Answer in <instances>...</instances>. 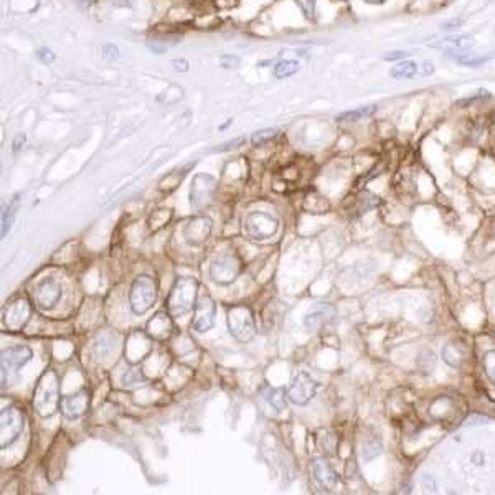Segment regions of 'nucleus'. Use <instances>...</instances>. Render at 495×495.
I'll return each mask as SVG.
<instances>
[{"mask_svg":"<svg viewBox=\"0 0 495 495\" xmlns=\"http://www.w3.org/2000/svg\"><path fill=\"white\" fill-rule=\"evenodd\" d=\"M228 329L238 342L248 344L256 337V325H254L253 312L248 306L238 304L228 309Z\"/></svg>","mask_w":495,"mask_h":495,"instance_id":"4","label":"nucleus"},{"mask_svg":"<svg viewBox=\"0 0 495 495\" xmlns=\"http://www.w3.org/2000/svg\"><path fill=\"white\" fill-rule=\"evenodd\" d=\"M174 332V324H172V315L167 312H157L156 315L149 320L147 334L152 340H165Z\"/></svg>","mask_w":495,"mask_h":495,"instance_id":"19","label":"nucleus"},{"mask_svg":"<svg viewBox=\"0 0 495 495\" xmlns=\"http://www.w3.org/2000/svg\"><path fill=\"white\" fill-rule=\"evenodd\" d=\"M89 400L91 396L88 390H81L78 393H73V395L63 396L60 403V411L68 420H78L80 416H83L88 411Z\"/></svg>","mask_w":495,"mask_h":495,"instance_id":"16","label":"nucleus"},{"mask_svg":"<svg viewBox=\"0 0 495 495\" xmlns=\"http://www.w3.org/2000/svg\"><path fill=\"white\" fill-rule=\"evenodd\" d=\"M464 25V18H451V20H446L444 23H441V32L444 33H456L458 30H460Z\"/></svg>","mask_w":495,"mask_h":495,"instance_id":"35","label":"nucleus"},{"mask_svg":"<svg viewBox=\"0 0 495 495\" xmlns=\"http://www.w3.org/2000/svg\"><path fill=\"white\" fill-rule=\"evenodd\" d=\"M312 472H314V477L317 479V482H319L324 489L334 490L337 487L339 484L337 474L334 472V469L330 468L325 460H315V463L312 464Z\"/></svg>","mask_w":495,"mask_h":495,"instance_id":"20","label":"nucleus"},{"mask_svg":"<svg viewBox=\"0 0 495 495\" xmlns=\"http://www.w3.org/2000/svg\"><path fill=\"white\" fill-rule=\"evenodd\" d=\"M416 75H420V65L413 60H403L390 70V76L396 81L413 80Z\"/></svg>","mask_w":495,"mask_h":495,"instance_id":"22","label":"nucleus"},{"mask_svg":"<svg viewBox=\"0 0 495 495\" xmlns=\"http://www.w3.org/2000/svg\"><path fill=\"white\" fill-rule=\"evenodd\" d=\"M261 395L264 398V401H266L271 408H274V410H276L277 413H281V411L286 410L284 390H281V388L266 387V388H263Z\"/></svg>","mask_w":495,"mask_h":495,"instance_id":"25","label":"nucleus"},{"mask_svg":"<svg viewBox=\"0 0 495 495\" xmlns=\"http://www.w3.org/2000/svg\"><path fill=\"white\" fill-rule=\"evenodd\" d=\"M220 61H222L223 68H237L239 63V58L238 56H232V55H223L222 58H220Z\"/></svg>","mask_w":495,"mask_h":495,"instance_id":"40","label":"nucleus"},{"mask_svg":"<svg viewBox=\"0 0 495 495\" xmlns=\"http://www.w3.org/2000/svg\"><path fill=\"white\" fill-rule=\"evenodd\" d=\"M213 222L208 216H194L184 228V238L190 246H201L210 238Z\"/></svg>","mask_w":495,"mask_h":495,"instance_id":"15","label":"nucleus"},{"mask_svg":"<svg viewBox=\"0 0 495 495\" xmlns=\"http://www.w3.org/2000/svg\"><path fill=\"white\" fill-rule=\"evenodd\" d=\"M242 272V261L234 254L223 253L210 264V277L216 284H232Z\"/></svg>","mask_w":495,"mask_h":495,"instance_id":"6","label":"nucleus"},{"mask_svg":"<svg viewBox=\"0 0 495 495\" xmlns=\"http://www.w3.org/2000/svg\"><path fill=\"white\" fill-rule=\"evenodd\" d=\"M25 134H17V136L15 137H13V144H12V151L13 152H18V151H20V149L23 147V144H25Z\"/></svg>","mask_w":495,"mask_h":495,"instance_id":"43","label":"nucleus"},{"mask_svg":"<svg viewBox=\"0 0 495 495\" xmlns=\"http://www.w3.org/2000/svg\"><path fill=\"white\" fill-rule=\"evenodd\" d=\"M484 370H485V375H487L490 382L495 384V350L489 352L484 357Z\"/></svg>","mask_w":495,"mask_h":495,"instance_id":"33","label":"nucleus"},{"mask_svg":"<svg viewBox=\"0 0 495 495\" xmlns=\"http://www.w3.org/2000/svg\"><path fill=\"white\" fill-rule=\"evenodd\" d=\"M60 403L58 375L53 368H48L38 378L35 391H33V408L42 418H50L58 411Z\"/></svg>","mask_w":495,"mask_h":495,"instance_id":"1","label":"nucleus"},{"mask_svg":"<svg viewBox=\"0 0 495 495\" xmlns=\"http://www.w3.org/2000/svg\"><path fill=\"white\" fill-rule=\"evenodd\" d=\"M30 319V302L27 297H15L4 311V325L8 332H20Z\"/></svg>","mask_w":495,"mask_h":495,"instance_id":"9","label":"nucleus"},{"mask_svg":"<svg viewBox=\"0 0 495 495\" xmlns=\"http://www.w3.org/2000/svg\"><path fill=\"white\" fill-rule=\"evenodd\" d=\"M238 4V0H216V6L220 8H232Z\"/></svg>","mask_w":495,"mask_h":495,"instance_id":"44","label":"nucleus"},{"mask_svg":"<svg viewBox=\"0 0 495 495\" xmlns=\"http://www.w3.org/2000/svg\"><path fill=\"white\" fill-rule=\"evenodd\" d=\"M175 70L179 71H189V61L187 60H174Z\"/></svg>","mask_w":495,"mask_h":495,"instance_id":"45","label":"nucleus"},{"mask_svg":"<svg viewBox=\"0 0 495 495\" xmlns=\"http://www.w3.org/2000/svg\"><path fill=\"white\" fill-rule=\"evenodd\" d=\"M434 63L432 61H425V63L420 65V76H422V78H426V76H431V75H434Z\"/></svg>","mask_w":495,"mask_h":495,"instance_id":"42","label":"nucleus"},{"mask_svg":"<svg viewBox=\"0 0 495 495\" xmlns=\"http://www.w3.org/2000/svg\"><path fill=\"white\" fill-rule=\"evenodd\" d=\"M495 55H475L472 51L459 53V55H451L456 63L460 66H468V68H479V66L487 65L489 61L494 60Z\"/></svg>","mask_w":495,"mask_h":495,"instance_id":"24","label":"nucleus"},{"mask_svg":"<svg viewBox=\"0 0 495 495\" xmlns=\"http://www.w3.org/2000/svg\"><path fill=\"white\" fill-rule=\"evenodd\" d=\"M378 111L377 104H370V106H360L357 109H352V111H345L342 114H339L337 121L339 123H350V121H360V119H367L372 118L375 113Z\"/></svg>","mask_w":495,"mask_h":495,"instance_id":"26","label":"nucleus"},{"mask_svg":"<svg viewBox=\"0 0 495 495\" xmlns=\"http://www.w3.org/2000/svg\"><path fill=\"white\" fill-rule=\"evenodd\" d=\"M215 301L208 294H203L196 301L194 309V319H192V327L196 332H208L215 325Z\"/></svg>","mask_w":495,"mask_h":495,"instance_id":"13","label":"nucleus"},{"mask_svg":"<svg viewBox=\"0 0 495 495\" xmlns=\"http://www.w3.org/2000/svg\"><path fill=\"white\" fill-rule=\"evenodd\" d=\"M103 56H104L106 60H109V61L118 60V58H119V50H118V46H116V45H111V43H108V45H104V48H103Z\"/></svg>","mask_w":495,"mask_h":495,"instance_id":"37","label":"nucleus"},{"mask_svg":"<svg viewBox=\"0 0 495 495\" xmlns=\"http://www.w3.org/2000/svg\"><path fill=\"white\" fill-rule=\"evenodd\" d=\"M199 296V282L195 277H179L170 289L167 299V311L172 317H182L195 309Z\"/></svg>","mask_w":495,"mask_h":495,"instance_id":"2","label":"nucleus"},{"mask_svg":"<svg viewBox=\"0 0 495 495\" xmlns=\"http://www.w3.org/2000/svg\"><path fill=\"white\" fill-rule=\"evenodd\" d=\"M277 136L276 129H263V131L254 132L251 136V141L254 146H263V144H266Z\"/></svg>","mask_w":495,"mask_h":495,"instance_id":"31","label":"nucleus"},{"mask_svg":"<svg viewBox=\"0 0 495 495\" xmlns=\"http://www.w3.org/2000/svg\"><path fill=\"white\" fill-rule=\"evenodd\" d=\"M32 358L33 350L27 347V345H15V347L2 350V358H0V362H2V382L8 375L17 373Z\"/></svg>","mask_w":495,"mask_h":495,"instance_id":"11","label":"nucleus"},{"mask_svg":"<svg viewBox=\"0 0 495 495\" xmlns=\"http://www.w3.org/2000/svg\"><path fill=\"white\" fill-rule=\"evenodd\" d=\"M244 141H246V139H244V137H238V139H234V141H230V142L222 144V146H220V147H215V149H213V152H225V151H230V149L238 147L239 144H244Z\"/></svg>","mask_w":495,"mask_h":495,"instance_id":"38","label":"nucleus"},{"mask_svg":"<svg viewBox=\"0 0 495 495\" xmlns=\"http://www.w3.org/2000/svg\"><path fill=\"white\" fill-rule=\"evenodd\" d=\"M411 56V53L410 51H406V50H396V51H390V53H387V55L383 56V60L384 61H403V60H408Z\"/></svg>","mask_w":495,"mask_h":495,"instance_id":"36","label":"nucleus"},{"mask_svg":"<svg viewBox=\"0 0 495 495\" xmlns=\"http://www.w3.org/2000/svg\"><path fill=\"white\" fill-rule=\"evenodd\" d=\"M179 42H180V35H177L174 32L156 33L153 37H149L147 46L149 50H152L153 53H157V55H161V53L169 50V48L175 46Z\"/></svg>","mask_w":495,"mask_h":495,"instance_id":"21","label":"nucleus"},{"mask_svg":"<svg viewBox=\"0 0 495 495\" xmlns=\"http://www.w3.org/2000/svg\"><path fill=\"white\" fill-rule=\"evenodd\" d=\"M25 426V418L17 406H7L0 413V448L7 449L15 443Z\"/></svg>","mask_w":495,"mask_h":495,"instance_id":"5","label":"nucleus"},{"mask_svg":"<svg viewBox=\"0 0 495 495\" xmlns=\"http://www.w3.org/2000/svg\"><path fill=\"white\" fill-rule=\"evenodd\" d=\"M443 358L451 365V367H458V365L460 363V357H459L458 350H456L453 344H448L443 349Z\"/></svg>","mask_w":495,"mask_h":495,"instance_id":"32","label":"nucleus"},{"mask_svg":"<svg viewBox=\"0 0 495 495\" xmlns=\"http://www.w3.org/2000/svg\"><path fill=\"white\" fill-rule=\"evenodd\" d=\"M116 349V340L113 339V335L109 332H104L98 335L94 342V353L98 358H108L111 352Z\"/></svg>","mask_w":495,"mask_h":495,"instance_id":"27","label":"nucleus"},{"mask_svg":"<svg viewBox=\"0 0 495 495\" xmlns=\"http://www.w3.org/2000/svg\"><path fill=\"white\" fill-rule=\"evenodd\" d=\"M61 284L53 277H45L35 286L33 291V299H35V306L40 311H51L53 307L58 304L61 299Z\"/></svg>","mask_w":495,"mask_h":495,"instance_id":"10","label":"nucleus"},{"mask_svg":"<svg viewBox=\"0 0 495 495\" xmlns=\"http://www.w3.org/2000/svg\"><path fill=\"white\" fill-rule=\"evenodd\" d=\"M297 7L301 8L302 15L306 17V20L314 22L315 20V6L317 0H296Z\"/></svg>","mask_w":495,"mask_h":495,"instance_id":"30","label":"nucleus"},{"mask_svg":"<svg viewBox=\"0 0 495 495\" xmlns=\"http://www.w3.org/2000/svg\"><path fill=\"white\" fill-rule=\"evenodd\" d=\"M38 60L43 61V63H51L53 60H55V53H53L50 48H40L37 53Z\"/></svg>","mask_w":495,"mask_h":495,"instance_id":"39","label":"nucleus"},{"mask_svg":"<svg viewBox=\"0 0 495 495\" xmlns=\"http://www.w3.org/2000/svg\"><path fill=\"white\" fill-rule=\"evenodd\" d=\"M337 322V309L334 306L320 302L304 317V325L311 332H319L327 327H332Z\"/></svg>","mask_w":495,"mask_h":495,"instance_id":"12","label":"nucleus"},{"mask_svg":"<svg viewBox=\"0 0 495 495\" xmlns=\"http://www.w3.org/2000/svg\"><path fill=\"white\" fill-rule=\"evenodd\" d=\"M383 446L377 439H368L362 444V458L365 460H373L375 458H378L382 454Z\"/></svg>","mask_w":495,"mask_h":495,"instance_id":"29","label":"nucleus"},{"mask_svg":"<svg viewBox=\"0 0 495 495\" xmlns=\"http://www.w3.org/2000/svg\"><path fill=\"white\" fill-rule=\"evenodd\" d=\"M280 228V222L272 215L264 213V211H253L244 220V230L246 234L254 242H264L276 234Z\"/></svg>","mask_w":495,"mask_h":495,"instance_id":"7","label":"nucleus"},{"mask_svg":"<svg viewBox=\"0 0 495 495\" xmlns=\"http://www.w3.org/2000/svg\"><path fill=\"white\" fill-rule=\"evenodd\" d=\"M421 487L425 489V492H436V482H434V479L431 477V475H422V479H421Z\"/></svg>","mask_w":495,"mask_h":495,"instance_id":"41","label":"nucleus"},{"mask_svg":"<svg viewBox=\"0 0 495 495\" xmlns=\"http://www.w3.org/2000/svg\"><path fill=\"white\" fill-rule=\"evenodd\" d=\"M297 71H301V65H299V61H296V60H282L276 66H274V76H276L277 80L289 78V76L296 75Z\"/></svg>","mask_w":495,"mask_h":495,"instance_id":"28","label":"nucleus"},{"mask_svg":"<svg viewBox=\"0 0 495 495\" xmlns=\"http://www.w3.org/2000/svg\"><path fill=\"white\" fill-rule=\"evenodd\" d=\"M475 46L474 37L470 35H459V33H451V35L441 38L434 43H431V48L441 50L449 55H459V53L470 51Z\"/></svg>","mask_w":495,"mask_h":495,"instance_id":"17","label":"nucleus"},{"mask_svg":"<svg viewBox=\"0 0 495 495\" xmlns=\"http://www.w3.org/2000/svg\"><path fill=\"white\" fill-rule=\"evenodd\" d=\"M151 337H149V334H139L134 332L129 335L127 342H126V360L129 363H137L139 360H144L147 357L149 353H151L152 350V344H151Z\"/></svg>","mask_w":495,"mask_h":495,"instance_id":"18","label":"nucleus"},{"mask_svg":"<svg viewBox=\"0 0 495 495\" xmlns=\"http://www.w3.org/2000/svg\"><path fill=\"white\" fill-rule=\"evenodd\" d=\"M319 387L320 383L315 382L309 373L301 372L292 378L289 390H287V398H289V400L297 406H306L307 403L315 396Z\"/></svg>","mask_w":495,"mask_h":495,"instance_id":"8","label":"nucleus"},{"mask_svg":"<svg viewBox=\"0 0 495 495\" xmlns=\"http://www.w3.org/2000/svg\"><path fill=\"white\" fill-rule=\"evenodd\" d=\"M146 380V377H144L141 370H137V368H132V370H129V372H126V375L123 377V383L126 384V387H131V384H136L139 382H144Z\"/></svg>","mask_w":495,"mask_h":495,"instance_id":"34","label":"nucleus"},{"mask_svg":"<svg viewBox=\"0 0 495 495\" xmlns=\"http://www.w3.org/2000/svg\"><path fill=\"white\" fill-rule=\"evenodd\" d=\"M20 194H15L8 201L7 206H4L2 211V238L7 237V233L11 232L13 222L17 218V211L20 208Z\"/></svg>","mask_w":495,"mask_h":495,"instance_id":"23","label":"nucleus"},{"mask_svg":"<svg viewBox=\"0 0 495 495\" xmlns=\"http://www.w3.org/2000/svg\"><path fill=\"white\" fill-rule=\"evenodd\" d=\"M363 2H365V4H367V6H373V7H382V6H384V4H387V2H388V0H363Z\"/></svg>","mask_w":495,"mask_h":495,"instance_id":"46","label":"nucleus"},{"mask_svg":"<svg viewBox=\"0 0 495 495\" xmlns=\"http://www.w3.org/2000/svg\"><path fill=\"white\" fill-rule=\"evenodd\" d=\"M216 190V180L211 175L206 174H196L192 180L190 187V203L195 208H200L205 203H208L211 196L215 195Z\"/></svg>","mask_w":495,"mask_h":495,"instance_id":"14","label":"nucleus"},{"mask_svg":"<svg viewBox=\"0 0 495 495\" xmlns=\"http://www.w3.org/2000/svg\"><path fill=\"white\" fill-rule=\"evenodd\" d=\"M157 299V284L147 274H141L134 280L131 291H129V307L132 314L144 315Z\"/></svg>","mask_w":495,"mask_h":495,"instance_id":"3","label":"nucleus"}]
</instances>
